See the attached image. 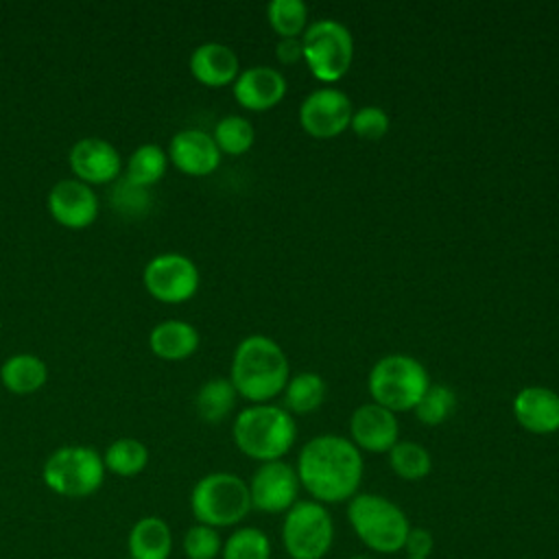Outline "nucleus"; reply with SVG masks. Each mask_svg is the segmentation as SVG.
Listing matches in <instances>:
<instances>
[{
    "mask_svg": "<svg viewBox=\"0 0 559 559\" xmlns=\"http://www.w3.org/2000/svg\"><path fill=\"white\" fill-rule=\"evenodd\" d=\"M299 485L310 500L336 504L352 500L362 483L365 461L360 450L341 435H317L299 450Z\"/></svg>",
    "mask_w": 559,
    "mask_h": 559,
    "instance_id": "nucleus-1",
    "label": "nucleus"
},
{
    "mask_svg": "<svg viewBox=\"0 0 559 559\" xmlns=\"http://www.w3.org/2000/svg\"><path fill=\"white\" fill-rule=\"evenodd\" d=\"M288 358L284 349L264 334L245 336L231 356L229 380L236 393L253 404H266L288 382Z\"/></svg>",
    "mask_w": 559,
    "mask_h": 559,
    "instance_id": "nucleus-2",
    "label": "nucleus"
},
{
    "mask_svg": "<svg viewBox=\"0 0 559 559\" xmlns=\"http://www.w3.org/2000/svg\"><path fill=\"white\" fill-rule=\"evenodd\" d=\"M231 437L245 456L269 463L288 454L297 439V426L284 406L251 404L236 415Z\"/></svg>",
    "mask_w": 559,
    "mask_h": 559,
    "instance_id": "nucleus-3",
    "label": "nucleus"
},
{
    "mask_svg": "<svg viewBox=\"0 0 559 559\" xmlns=\"http://www.w3.org/2000/svg\"><path fill=\"white\" fill-rule=\"evenodd\" d=\"M347 522L360 544L380 555H393L404 548L411 522L402 507L380 493L358 491L347 500Z\"/></svg>",
    "mask_w": 559,
    "mask_h": 559,
    "instance_id": "nucleus-4",
    "label": "nucleus"
},
{
    "mask_svg": "<svg viewBox=\"0 0 559 559\" xmlns=\"http://www.w3.org/2000/svg\"><path fill=\"white\" fill-rule=\"evenodd\" d=\"M190 511L199 524L216 531L236 526L251 511L249 485L231 472H210L194 483Z\"/></svg>",
    "mask_w": 559,
    "mask_h": 559,
    "instance_id": "nucleus-5",
    "label": "nucleus"
},
{
    "mask_svg": "<svg viewBox=\"0 0 559 559\" xmlns=\"http://www.w3.org/2000/svg\"><path fill=\"white\" fill-rule=\"evenodd\" d=\"M428 384L430 376L426 367L406 354L382 356L367 378L371 400L391 413L413 411Z\"/></svg>",
    "mask_w": 559,
    "mask_h": 559,
    "instance_id": "nucleus-6",
    "label": "nucleus"
},
{
    "mask_svg": "<svg viewBox=\"0 0 559 559\" xmlns=\"http://www.w3.org/2000/svg\"><path fill=\"white\" fill-rule=\"evenodd\" d=\"M103 454L90 445H61L48 454L41 467L44 485L61 498H87L103 487Z\"/></svg>",
    "mask_w": 559,
    "mask_h": 559,
    "instance_id": "nucleus-7",
    "label": "nucleus"
},
{
    "mask_svg": "<svg viewBox=\"0 0 559 559\" xmlns=\"http://www.w3.org/2000/svg\"><path fill=\"white\" fill-rule=\"evenodd\" d=\"M280 535L290 559H323L334 544L332 513L317 500H297L284 513Z\"/></svg>",
    "mask_w": 559,
    "mask_h": 559,
    "instance_id": "nucleus-8",
    "label": "nucleus"
},
{
    "mask_svg": "<svg viewBox=\"0 0 559 559\" xmlns=\"http://www.w3.org/2000/svg\"><path fill=\"white\" fill-rule=\"evenodd\" d=\"M301 48L310 72L323 83L343 79L354 59V37L349 28L332 17L308 24L301 35Z\"/></svg>",
    "mask_w": 559,
    "mask_h": 559,
    "instance_id": "nucleus-9",
    "label": "nucleus"
},
{
    "mask_svg": "<svg viewBox=\"0 0 559 559\" xmlns=\"http://www.w3.org/2000/svg\"><path fill=\"white\" fill-rule=\"evenodd\" d=\"M199 269L197 264L175 251L153 255L142 269V284L146 293L162 304H183L199 290Z\"/></svg>",
    "mask_w": 559,
    "mask_h": 559,
    "instance_id": "nucleus-10",
    "label": "nucleus"
},
{
    "mask_svg": "<svg viewBox=\"0 0 559 559\" xmlns=\"http://www.w3.org/2000/svg\"><path fill=\"white\" fill-rule=\"evenodd\" d=\"M247 485L251 509L271 515L286 513L299 500L301 489L297 469L284 459L260 463Z\"/></svg>",
    "mask_w": 559,
    "mask_h": 559,
    "instance_id": "nucleus-11",
    "label": "nucleus"
},
{
    "mask_svg": "<svg viewBox=\"0 0 559 559\" xmlns=\"http://www.w3.org/2000/svg\"><path fill=\"white\" fill-rule=\"evenodd\" d=\"M354 107L338 87H319L299 105V124L312 138H336L349 129Z\"/></svg>",
    "mask_w": 559,
    "mask_h": 559,
    "instance_id": "nucleus-12",
    "label": "nucleus"
},
{
    "mask_svg": "<svg viewBox=\"0 0 559 559\" xmlns=\"http://www.w3.org/2000/svg\"><path fill=\"white\" fill-rule=\"evenodd\" d=\"M46 210L55 223L68 229H85L98 218L100 201L92 186L68 177L59 179L46 194Z\"/></svg>",
    "mask_w": 559,
    "mask_h": 559,
    "instance_id": "nucleus-13",
    "label": "nucleus"
},
{
    "mask_svg": "<svg viewBox=\"0 0 559 559\" xmlns=\"http://www.w3.org/2000/svg\"><path fill=\"white\" fill-rule=\"evenodd\" d=\"M68 164L74 179L87 186L111 183L122 173V157L118 148L98 135H87L70 146Z\"/></svg>",
    "mask_w": 559,
    "mask_h": 559,
    "instance_id": "nucleus-14",
    "label": "nucleus"
},
{
    "mask_svg": "<svg viewBox=\"0 0 559 559\" xmlns=\"http://www.w3.org/2000/svg\"><path fill=\"white\" fill-rule=\"evenodd\" d=\"M349 441L365 452L386 454L400 441V424L389 408L367 402L349 417Z\"/></svg>",
    "mask_w": 559,
    "mask_h": 559,
    "instance_id": "nucleus-15",
    "label": "nucleus"
},
{
    "mask_svg": "<svg viewBox=\"0 0 559 559\" xmlns=\"http://www.w3.org/2000/svg\"><path fill=\"white\" fill-rule=\"evenodd\" d=\"M168 162L183 175L205 177L221 164V151L212 133L203 129H181L168 142Z\"/></svg>",
    "mask_w": 559,
    "mask_h": 559,
    "instance_id": "nucleus-16",
    "label": "nucleus"
},
{
    "mask_svg": "<svg viewBox=\"0 0 559 559\" xmlns=\"http://www.w3.org/2000/svg\"><path fill=\"white\" fill-rule=\"evenodd\" d=\"M234 98L249 111H266L286 94V76L271 66H251L240 70L231 83Z\"/></svg>",
    "mask_w": 559,
    "mask_h": 559,
    "instance_id": "nucleus-17",
    "label": "nucleus"
},
{
    "mask_svg": "<svg viewBox=\"0 0 559 559\" xmlns=\"http://www.w3.org/2000/svg\"><path fill=\"white\" fill-rule=\"evenodd\" d=\"M515 421L533 435L559 430V393L548 386H524L513 397Z\"/></svg>",
    "mask_w": 559,
    "mask_h": 559,
    "instance_id": "nucleus-18",
    "label": "nucleus"
},
{
    "mask_svg": "<svg viewBox=\"0 0 559 559\" xmlns=\"http://www.w3.org/2000/svg\"><path fill=\"white\" fill-rule=\"evenodd\" d=\"M190 74L207 87H223L236 81L240 74V61L234 48L221 41L199 44L188 59Z\"/></svg>",
    "mask_w": 559,
    "mask_h": 559,
    "instance_id": "nucleus-19",
    "label": "nucleus"
},
{
    "mask_svg": "<svg viewBox=\"0 0 559 559\" xmlns=\"http://www.w3.org/2000/svg\"><path fill=\"white\" fill-rule=\"evenodd\" d=\"M199 332L181 319H166L148 332V349L162 360H186L199 349Z\"/></svg>",
    "mask_w": 559,
    "mask_h": 559,
    "instance_id": "nucleus-20",
    "label": "nucleus"
},
{
    "mask_svg": "<svg viewBox=\"0 0 559 559\" xmlns=\"http://www.w3.org/2000/svg\"><path fill=\"white\" fill-rule=\"evenodd\" d=\"M129 559H170L173 531L159 515H144L133 522L127 535Z\"/></svg>",
    "mask_w": 559,
    "mask_h": 559,
    "instance_id": "nucleus-21",
    "label": "nucleus"
},
{
    "mask_svg": "<svg viewBox=\"0 0 559 559\" xmlns=\"http://www.w3.org/2000/svg\"><path fill=\"white\" fill-rule=\"evenodd\" d=\"M48 380V365L28 352L9 356L0 367V382L9 393L31 395Z\"/></svg>",
    "mask_w": 559,
    "mask_h": 559,
    "instance_id": "nucleus-22",
    "label": "nucleus"
},
{
    "mask_svg": "<svg viewBox=\"0 0 559 559\" xmlns=\"http://www.w3.org/2000/svg\"><path fill=\"white\" fill-rule=\"evenodd\" d=\"M168 164H170L168 153L159 144L144 142V144L135 146L131 151V155L127 157L122 177L129 183L148 190L151 186H155L166 175Z\"/></svg>",
    "mask_w": 559,
    "mask_h": 559,
    "instance_id": "nucleus-23",
    "label": "nucleus"
},
{
    "mask_svg": "<svg viewBox=\"0 0 559 559\" xmlns=\"http://www.w3.org/2000/svg\"><path fill=\"white\" fill-rule=\"evenodd\" d=\"M236 389L229 378L205 380L194 395V411L207 424L223 421L236 406Z\"/></svg>",
    "mask_w": 559,
    "mask_h": 559,
    "instance_id": "nucleus-24",
    "label": "nucleus"
},
{
    "mask_svg": "<svg viewBox=\"0 0 559 559\" xmlns=\"http://www.w3.org/2000/svg\"><path fill=\"white\" fill-rule=\"evenodd\" d=\"M103 463L107 472L122 478H133L148 465V448L135 437H118L103 452Z\"/></svg>",
    "mask_w": 559,
    "mask_h": 559,
    "instance_id": "nucleus-25",
    "label": "nucleus"
},
{
    "mask_svg": "<svg viewBox=\"0 0 559 559\" xmlns=\"http://www.w3.org/2000/svg\"><path fill=\"white\" fill-rule=\"evenodd\" d=\"M325 400V380L314 371H301L288 378L284 386V408L288 413L306 415L317 411Z\"/></svg>",
    "mask_w": 559,
    "mask_h": 559,
    "instance_id": "nucleus-26",
    "label": "nucleus"
},
{
    "mask_svg": "<svg viewBox=\"0 0 559 559\" xmlns=\"http://www.w3.org/2000/svg\"><path fill=\"white\" fill-rule=\"evenodd\" d=\"M389 465L402 480H421L432 469L430 452L417 441H397L389 452Z\"/></svg>",
    "mask_w": 559,
    "mask_h": 559,
    "instance_id": "nucleus-27",
    "label": "nucleus"
},
{
    "mask_svg": "<svg viewBox=\"0 0 559 559\" xmlns=\"http://www.w3.org/2000/svg\"><path fill=\"white\" fill-rule=\"evenodd\" d=\"M221 559H271V539L258 526H238L223 539Z\"/></svg>",
    "mask_w": 559,
    "mask_h": 559,
    "instance_id": "nucleus-28",
    "label": "nucleus"
},
{
    "mask_svg": "<svg viewBox=\"0 0 559 559\" xmlns=\"http://www.w3.org/2000/svg\"><path fill=\"white\" fill-rule=\"evenodd\" d=\"M212 138H214V142H216L221 153L242 155V153H247L253 146L255 129H253V124L245 116L229 114V116H223L214 124Z\"/></svg>",
    "mask_w": 559,
    "mask_h": 559,
    "instance_id": "nucleus-29",
    "label": "nucleus"
},
{
    "mask_svg": "<svg viewBox=\"0 0 559 559\" xmlns=\"http://www.w3.org/2000/svg\"><path fill=\"white\" fill-rule=\"evenodd\" d=\"M266 20L280 37H299L308 26V7L301 0H271Z\"/></svg>",
    "mask_w": 559,
    "mask_h": 559,
    "instance_id": "nucleus-30",
    "label": "nucleus"
},
{
    "mask_svg": "<svg viewBox=\"0 0 559 559\" xmlns=\"http://www.w3.org/2000/svg\"><path fill=\"white\" fill-rule=\"evenodd\" d=\"M454 406H456L454 391L448 384L430 382L413 411L424 426H439L452 415Z\"/></svg>",
    "mask_w": 559,
    "mask_h": 559,
    "instance_id": "nucleus-31",
    "label": "nucleus"
},
{
    "mask_svg": "<svg viewBox=\"0 0 559 559\" xmlns=\"http://www.w3.org/2000/svg\"><path fill=\"white\" fill-rule=\"evenodd\" d=\"M186 559H216L223 550V537L216 528L205 524H192L181 542Z\"/></svg>",
    "mask_w": 559,
    "mask_h": 559,
    "instance_id": "nucleus-32",
    "label": "nucleus"
},
{
    "mask_svg": "<svg viewBox=\"0 0 559 559\" xmlns=\"http://www.w3.org/2000/svg\"><path fill=\"white\" fill-rule=\"evenodd\" d=\"M389 114L378 107V105H365V107H358L354 114H352V120H349V129L362 138V140H380L386 135L389 131Z\"/></svg>",
    "mask_w": 559,
    "mask_h": 559,
    "instance_id": "nucleus-33",
    "label": "nucleus"
},
{
    "mask_svg": "<svg viewBox=\"0 0 559 559\" xmlns=\"http://www.w3.org/2000/svg\"><path fill=\"white\" fill-rule=\"evenodd\" d=\"M116 188L111 192V203L116 210L124 212V214H142L148 210V203H151V197H148V190L146 188H138L133 183H129L124 177L122 179H116Z\"/></svg>",
    "mask_w": 559,
    "mask_h": 559,
    "instance_id": "nucleus-34",
    "label": "nucleus"
},
{
    "mask_svg": "<svg viewBox=\"0 0 559 559\" xmlns=\"http://www.w3.org/2000/svg\"><path fill=\"white\" fill-rule=\"evenodd\" d=\"M435 548V537L424 526H411L406 539H404V552L413 559H430V552Z\"/></svg>",
    "mask_w": 559,
    "mask_h": 559,
    "instance_id": "nucleus-35",
    "label": "nucleus"
},
{
    "mask_svg": "<svg viewBox=\"0 0 559 559\" xmlns=\"http://www.w3.org/2000/svg\"><path fill=\"white\" fill-rule=\"evenodd\" d=\"M275 55L284 66L297 63L304 59V48H301V37H280L275 46Z\"/></svg>",
    "mask_w": 559,
    "mask_h": 559,
    "instance_id": "nucleus-36",
    "label": "nucleus"
},
{
    "mask_svg": "<svg viewBox=\"0 0 559 559\" xmlns=\"http://www.w3.org/2000/svg\"><path fill=\"white\" fill-rule=\"evenodd\" d=\"M349 559H373V557H367V555H354V557H349Z\"/></svg>",
    "mask_w": 559,
    "mask_h": 559,
    "instance_id": "nucleus-37",
    "label": "nucleus"
},
{
    "mask_svg": "<svg viewBox=\"0 0 559 559\" xmlns=\"http://www.w3.org/2000/svg\"><path fill=\"white\" fill-rule=\"evenodd\" d=\"M406 559H413V557H406Z\"/></svg>",
    "mask_w": 559,
    "mask_h": 559,
    "instance_id": "nucleus-38",
    "label": "nucleus"
},
{
    "mask_svg": "<svg viewBox=\"0 0 559 559\" xmlns=\"http://www.w3.org/2000/svg\"><path fill=\"white\" fill-rule=\"evenodd\" d=\"M124 559H129V557H124Z\"/></svg>",
    "mask_w": 559,
    "mask_h": 559,
    "instance_id": "nucleus-39",
    "label": "nucleus"
}]
</instances>
